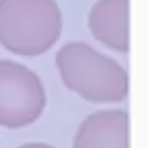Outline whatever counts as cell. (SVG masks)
<instances>
[{"mask_svg": "<svg viewBox=\"0 0 148 148\" xmlns=\"http://www.w3.org/2000/svg\"><path fill=\"white\" fill-rule=\"evenodd\" d=\"M63 13L56 0H0V45L18 56H40L58 43Z\"/></svg>", "mask_w": 148, "mask_h": 148, "instance_id": "obj_2", "label": "cell"}, {"mask_svg": "<svg viewBox=\"0 0 148 148\" xmlns=\"http://www.w3.org/2000/svg\"><path fill=\"white\" fill-rule=\"evenodd\" d=\"M73 148H130V117L122 109L92 112L79 123Z\"/></svg>", "mask_w": 148, "mask_h": 148, "instance_id": "obj_4", "label": "cell"}, {"mask_svg": "<svg viewBox=\"0 0 148 148\" xmlns=\"http://www.w3.org/2000/svg\"><path fill=\"white\" fill-rule=\"evenodd\" d=\"M16 148H56L53 145H49V143H45V142H28V143H23L20 147Z\"/></svg>", "mask_w": 148, "mask_h": 148, "instance_id": "obj_6", "label": "cell"}, {"mask_svg": "<svg viewBox=\"0 0 148 148\" xmlns=\"http://www.w3.org/2000/svg\"><path fill=\"white\" fill-rule=\"evenodd\" d=\"M63 84L90 104H120L128 97V73L84 41L66 43L54 56Z\"/></svg>", "mask_w": 148, "mask_h": 148, "instance_id": "obj_1", "label": "cell"}, {"mask_svg": "<svg viewBox=\"0 0 148 148\" xmlns=\"http://www.w3.org/2000/svg\"><path fill=\"white\" fill-rule=\"evenodd\" d=\"M130 0H97L89 10L87 25L92 36L115 53H128Z\"/></svg>", "mask_w": 148, "mask_h": 148, "instance_id": "obj_5", "label": "cell"}, {"mask_svg": "<svg viewBox=\"0 0 148 148\" xmlns=\"http://www.w3.org/2000/svg\"><path fill=\"white\" fill-rule=\"evenodd\" d=\"M46 102L45 86L33 69L12 59H0V127H30L43 115Z\"/></svg>", "mask_w": 148, "mask_h": 148, "instance_id": "obj_3", "label": "cell"}]
</instances>
